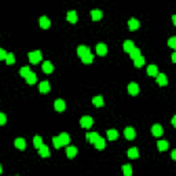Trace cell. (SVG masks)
<instances>
[{"mask_svg":"<svg viewBox=\"0 0 176 176\" xmlns=\"http://www.w3.org/2000/svg\"><path fill=\"white\" fill-rule=\"evenodd\" d=\"M29 61H30V63H39L41 61V52L39 50L29 52Z\"/></svg>","mask_w":176,"mask_h":176,"instance_id":"1","label":"cell"},{"mask_svg":"<svg viewBox=\"0 0 176 176\" xmlns=\"http://www.w3.org/2000/svg\"><path fill=\"white\" fill-rule=\"evenodd\" d=\"M92 124H94V120H92L89 116H84V117H81V120H80V125L83 127V128H91Z\"/></svg>","mask_w":176,"mask_h":176,"instance_id":"2","label":"cell"},{"mask_svg":"<svg viewBox=\"0 0 176 176\" xmlns=\"http://www.w3.org/2000/svg\"><path fill=\"white\" fill-rule=\"evenodd\" d=\"M54 107H55L56 112H63L65 107H66V105H65V102L62 99H56L55 102H54Z\"/></svg>","mask_w":176,"mask_h":176,"instance_id":"3","label":"cell"},{"mask_svg":"<svg viewBox=\"0 0 176 176\" xmlns=\"http://www.w3.org/2000/svg\"><path fill=\"white\" fill-rule=\"evenodd\" d=\"M124 136H125V138H127L128 140H132V139H133V138L136 136L135 129L131 128V127H128V128H125V131H124Z\"/></svg>","mask_w":176,"mask_h":176,"instance_id":"4","label":"cell"},{"mask_svg":"<svg viewBox=\"0 0 176 176\" xmlns=\"http://www.w3.org/2000/svg\"><path fill=\"white\" fill-rule=\"evenodd\" d=\"M106 52H107V47H106L103 43H99L96 45V54H98V55L103 56V55H106Z\"/></svg>","mask_w":176,"mask_h":176,"instance_id":"5","label":"cell"},{"mask_svg":"<svg viewBox=\"0 0 176 176\" xmlns=\"http://www.w3.org/2000/svg\"><path fill=\"white\" fill-rule=\"evenodd\" d=\"M128 92L131 95H138L139 94V85L136 84V83H131L128 85Z\"/></svg>","mask_w":176,"mask_h":176,"instance_id":"6","label":"cell"},{"mask_svg":"<svg viewBox=\"0 0 176 176\" xmlns=\"http://www.w3.org/2000/svg\"><path fill=\"white\" fill-rule=\"evenodd\" d=\"M39 91H40L41 94L50 92V83H48V81H41L40 85H39Z\"/></svg>","mask_w":176,"mask_h":176,"instance_id":"7","label":"cell"},{"mask_svg":"<svg viewBox=\"0 0 176 176\" xmlns=\"http://www.w3.org/2000/svg\"><path fill=\"white\" fill-rule=\"evenodd\" d=\"M25 80H26V83H28V84H35V83H36V80H37V77H36V74H35V73H32V72H29L28 74H26V76H25Z\"/></svg>","mask_w":176,"mask_h":176,"instance_id":"8","label":"cell"},{"mask_svg":"<svg viewBox=\"0 0 176 176\" xmlns=\"http://www.w3.org/2000/svg\"><path fill=\"white\" fill-rule=\"evenodd\" d=\"M156 77H157V83H158L160 85H167V84H168V79H167V76H165V74H162V73H158Z\"/></svg>","mask_w":176,"mask_h":176,"instance_id":"9","label":"cell"},{"mask_svg":"<svg viewBox=\"0 0 176 176\" xmlns=\"http://www.w3.org/2000/svg\"><path fill=\"white\" fill-rule=\"evenodd\" d=\"M41 68H43V72L44 73H52V70H54V66H52V63L50 62V61H45Z\"/></svg>","mask_w":176,"mask_h":176,"instance_id":"10","label":"cell"},{"mask_svg":"<svg viewBox=\"0 0 176 176\" xmlns=\"http://www.w3.org/2000/svg\"><path fill=\"white\" fill-rule=\"evenodd\" d=\"M39 154L41 157H50V149L45 144H41L40 147H39Z\"/></svg>","mask_w":176,"mask_h":176,"instance_id":"11","label":"cell"},{"mask_svg":"<svg viewBox=\"0 0 176 176\" xmlns=\"http://www.w3.org/2000/svg\"><path fill=\"white\" fill-rule=\"evenodd\" d=\"M39 22H40V26L43 29H48L50 26H51V22H50V19H48L47 17H41Z\"/></svg>","mask_w":176,"mask_h":176,"instance_id":"12","label":"cell"},{"mask_svg":"<svg viewBox=\"0 0 176 176\" xmlns=\"http://www.w3.org/2000/svg\"><path fill=\"white\" fill-rule=\"evenodd\" d=\"M128 26L131 30H136V29H139V21L135 19V18H131L128 21Z\"/></svg>","mask_w":176,"mask_h":176,"instance_id":"13","label":"cell"},{"mask_svg":"<svg viewBox=\"0 0 176 176\" xmlns=\"http://www.w3.org/2000/svg\"><path fill=\"white\" fill-rule=\"evenodd\" d=\"M98 138H99V135H98L96 132H89V133H87V140L89 142V143H92V144L98 140Z\"/></svg>","mask_w":176,"mask_h":176,"instance_id":"14","label":"cell"},{"mask_svg":"<svg viewBox=\"0 0 176 176\" xmlns=\"http://www.w3.org/2000/svg\"><path fill=\"white\" fill-rule=\"evenodd\" d=\"M92 103L95 105L96 107H102L105 105L103 98H102V96H94V98H92Z\"/></svg>","mask_w":176,"mask_h":176,"instance_id":"15","label":"cell"},{"mask_svg":"<svg viewBox=\"0 0 176 176\" xmlns=\"http://www.w3.org/2000/svg\"><path fill=\"white\" fill-rule=\"evenodd\" d=\"M151 132H153V135H154V136H161L164 131H162V127H161V125L156 124V125H153Z\"/></svg>","mask_w":176,"mask_h":176,"instance_id":"16","label":"cell"},{"mask_svg":"<svg viewBox=\"0 0 176 176\" xmlns=\"http://www.w3.org/2000/svg\"><path fill=\"white\" fill-rule=\"evenodd\" d=\"M58 138H59V140H61V143H62V146H66V144L69 143V142H70V136L68 135V133H61L59 136H58Z\"/></svg>","mask_w":176,"mask_h":176,"instance_id":"17","label":"cell"},{"mask_svg":"<svg viewBox=\"0 0 176 176\" xmlns=\"http://www.w3.org/2000/svg\"><path fill=\"white\" fill-rule=\"evenodd\" d=\"M81 61H83V63L88 65V63H92V61H94V55H92L91 52H88L85 55L81 56Z\"/></svg>","mask_w":176,"mask_h":176,"instance_id":"18","label":"cell"},{"mask_svg":"<svg viewBox=\"0 0 176 176\" xmlns=\"http://www.w3.org/2000/svg\"><path fill=\"white\" fill-rule=\"evenodd\" d=\"M77 154V149L73 147V146H69L68 149H66V156L69 157V158H74Z\"/></svg>","mask_w":176,"mask_h":176,"instance_id":"19","label":"cell"},{"mask_svg":"<svg viewBox=\"0 0 176 176\" xmlns=\"http://www.w3.org/2000/svg\"><path fill=\"white\" fill-rule=\"evenodd\" d=\"M14 144H15V147L19 149V150H24V149L26 147V143H25V140L22 139V138H18V139H15Z\"/></svg>","mask_w":176,"mask_h":176,"instance_id":"20","label":"cell"},{"mask_svg":"<svg viewBox=\"0 0 176 176\" xmlns=\"http://www.w3.org/2000/svg\"><path fill=\"white\" fill-rule=\"evenodd\" d=\"M147 74L151 77H156L157 74H158V69H157V66H154V65H150L147 68Z\"/></svg>","mask_w":176,"mask_h":176,"instance_id":"21","label":"cell"},{"mask_svg":"<svg viewBox=\"0 0 176 176\" xmlns=\"http://www.w3.org/2000/svg\"><path fill=\"white\" fill-rule=\"evenodd\" d=\"M66 17H68V21L70 22V24H76V22H77V14H76V11H69Z\"/></svg>","mask_w":176,"mask_h":176,"instance_id":"22","label":"cell"},{"mask_svg":"<svg viewBox=\"0 0 176 176\" xmlns=\"http://www.w3.org/2000/svg\"><path fill=\"white\" fill-rule=\"evenodd\" d=\"M91 18L94 21H99L102 18V11L100 10H92L91 11Z\"/></svg>","mask_w":176,"mask_h":176,"instance_id":"23","label":"cell"},{"mask_svg":"<svg viewBox=\"0 0 176 176\" xmlns=\"http://www.w3.org/2000/svg\"><path fill=\"white\" fill-rule=\"evenodd\" d=\"M89 52V48L88 47H85V45H80V47L77 48V55L80 56H83V55H85V54H88Z\"/></svg>","mask_w":176,"mask_h":176,"instance_id":"24","label":"cell"},{"mask_svg":"<svg viewBox=\"0 0 176 176\" xmlns=\"http://www.w3.org/2000/svg\"><path fill=\"white\" fill-rule=\"evenodd\" d=\"M94 144H95V147L98 149V150H103L105 146H106V144H105V139L103 138H100V136L98 138V140H96Z\"/></svg>","mask_w":176,"mask_h":176,"instance_id":"25","label":"cell"},{"mask_svg":"<svg viewBox=\"0 0 176 176\" xmlns=\"http://www.w3.org/2000/svg\"><path fill=\"white\" fill-rule=\"evenodd\" d=\"M128 157L129 158H138L139 157V150L136 147H132L128 150Z\"/></svg>","mask_w":176,"mask_h":176,"instance_id":"26","label":"cell"},{"mask_svg":"<svg viewBox=\"0 0 176 176\" xmlns=\"http://www.w3.org/2000/svg\"><path fill=\"white\" fill-rule=\"evenodd\" d=\"M157 147H158L160 151H165V150L168 149V142H167V140H160V142L157 143Z\"/></svg>","mask_w":176,"mask_h":176,"instance_id":"27","label":"cell"},{"mask_svg":"<svg viewBox=\"0 0 176 176\" xmlns=\"http://www.w3.org/2000/svg\"><path fill=\"white\" fill-rule=\"evenodd\" d=\"M107 138L110 140H116L117 138H118V132H117L116 129H109L107 131Z\"/></svg>","mask_w":176,"mask_h":176,"instance_id":"28","label":"cell"},{"mask_svg":"<svg viewBox=\"0 0 176 176\" xmlns=\"http://www.w3.org/2000/svg\"><path fill=\"white\" fill-rule=\"evenodd\" d=\"M132 48H135L133 43H132L131 40H125V41H124V51H125V52H131Z\"/></svg>","mask_w":176,"mask_h":176,"instance_id":"29","label":"cell"},{"mask_svg":"<svg viewBox=\"0 0 176 176\" xmlns=\"http://www.w3.org/2000/svg\"><path fill=\"white\" fill-rule=\"evenodd\" d=\"M133 62H135L136 68H140V66H143V63H144V58L142 55H139L138 58H135V59H133Z\"/></svg>","mask_w":176,"mask_h":176,"instance_id":"30","label":"cell"},{"mask_svg":"<svg viewBox=\"0 0 176 176\" xmlns=\"http://www.w3.org/2000/svg\"><path fill=\"white\" fill-rule=\"evenodd\" d=\"M129 55H131L132 59H135V58H138V56L140 55V50L139 48H132L131 52H129Z\"/></svg>","mask_w":176,"mask_h":176,"instance_id":"31","label":"cell"},{"mask_svg":"<svg viewBox=\"0 0 176 176\" xmlns=\"http://www.w3.org/2000/svg\"><path fill=\"white\" fill-rule=\"evenodd\" d=\"M6 62H7L8 65L15 63V58H14V54H7V56H6Z\"/></svg>","mask_w":176,"mask_h":176,"instance_id":"32","label":"cell"},{"mask_svg":"<svg viewBox=\"0 0 176 176\" xmlns=\"http://www.w3.org/2000/svg\"><path fill=\"white\" fill-rule=\"evenodd\" d=\"M33 144H35V147H37V149H39L41 144H43L40 136H35V139H33Z\"/></svg>","mask_w":176,"mask_h":176,"instance_id":"33","label":"cell"},{"mask_svg":"<svg viewBox=\"0 0 176 176\" xmlns=\"http://www.w3.org/2000/svg\"><path fill=\"white\" fill-rule=\"evenodd\" d=\"M123 171H124L125 176H131L132 175V168L129 167V165H124V167H123Z\"/></svg>","mask_w":176,"mask_h":176,"instance_id":"34","label":"cell"},{"mask_svg":"<svg viewBox=\"0 0 176 176\" xmlns=\"http://www.w3.org/2000/svg\"><path fill=\"white\" fill-rule=\"evenodd\" d=\"M52 143H54V147H55V149L62 147V143H61V140H59L58 136H56V138H52Z\"/></svg>","mask_w":176,"mask_h":176,"instance_id":"35","label":"cell"},{"mask_svg":"<svg viewBox=\"0 0 176 176\" xmlns=\"http://www.w3.org/2000/svg\"><path fill=\"white\" fill-rule=\"evenodd\" d=\"M29 72H30V69H29L28 66H25V68H22V69H21V70H19V74H21V76H22V77H25V76H26V74H28Z\"/></svg>","mask_w":176,"mask_h":176,"instance_id":"36","label":"cell"},{"mask_svg":"<svg viewBox=\"0 0 176 176\" xmlns=\"http://www.w3.org/2000/svg\"><path fill=\"white\" fill-rule=\"evenodd\" d=\"M168 44H169V47L176 48V37H171L168 40Z\"/></svg>","mask_w":176,"mask_h":176,"instance_id":"37","label":"cell"},{"mask_svg":"<svg viewBox=\"0 0 176 176\" xmlns=\"http://www.w3.org/2000/svg\"><path fill=\"white\" fill-rule=\"evenodd\" d=\"M6 121H7V117H6V114L0 113V125H4V124H6Z\"/></svg>","mask_w":176,"mask_h":176,"instance_id":"38","label":"cell"},{"mask_svg":"<svg viewBox=\"0 0 176 176\" xmlns=\"http://www.w3.org/2000/svg\"><path fill=\"white\" fill-rule=\"evenodd\" d=\"M6 56H7V52L4 51L3 48H0V61H1V59H6Z\"/></svg>","mask_w":176,"mask_h":176,"instance_id":"39","label":"cell"},{"mask_svg":"<svg viewBox=\"0 0 176 176\" xmlns=\"http://www.w3.org/2000/svg\"><path fill=\"white\" fill-rule=\"evenodd\" d=\"M172 62H176V52L172 54Z\"/></svg>","mask_w":176,"mask_h":176,"instance_id":"40","label":"cell"},{"mask_svg":"<svg viewBox=\"0 0 176 176\" xmlns=\"http://www.w3.org/2000/svg\"><path fill=\"white\" fill-rule=\"evenodd\" d=\"M172 125H173V127L176 125V117H172Z\"/></svg>","mask_w":176,"mask_h":176,"instance_id":"41","label":"cell"},{"mask_svg":"<svg viewBox=\"0 0 176 176\" xmlns=\"http://www.w3.org/2000/svg\"><path fill=\"white\" fill-rule=\"evenodd\" d=\"M172 158L173 160H176V150H173L172 151Z\"/></svg>","mask_w":176,"mask_h":176,"instance_id":"42","label":"cell"},{"mask_svg":"<svg viewBox=\"0 0 176 176\" xmlns=\"http://www.w3.org/2000/svg\"><path fill=\"white\" fill-rule=\"evenodd\" d=\"M172 21H173V24H175V25H176V17H175V15H173V17H172Z\"/></svg>","mask_w":176,"mask_h":176,"instance_id":"43","label":"cell"},{"mask_svg":"<svg viewBox=\"0 0 176 176\" xmlns=\"http://www.w3.org/2000/svg\"><path fill=\"white\" fill-rule=\"evenodd\" d=\"M3 172V168H1V165H0V173Z\"/></svg>","mask_w":176,"mask_h":176,"instance_id":"44","label":"cell"}]
</instances>
